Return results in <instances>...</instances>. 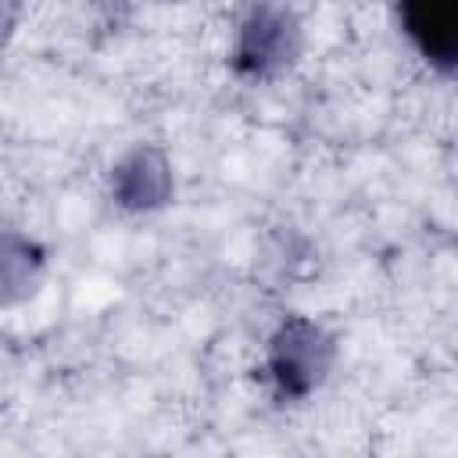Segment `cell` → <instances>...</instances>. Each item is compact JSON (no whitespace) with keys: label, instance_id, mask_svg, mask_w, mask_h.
<instances>
[{"label":"cell","instance_id":"1","mask_svg":"<svg viewBox=\"0 0 458 458\" xmlns=\"http://www.w3.org/2000/svg\"><path fill=\"white\" fill-rule=\"evenodd\" d=\"M322 365H326V344L318 340V329L308 322L286 326L283 336L276 340V351H272V369H276L279 386L304 394L318 379Z\"/></svg>","mask_w":458,"mask_h":458},{"label":"cell","instance_id":"2","mask_svg":"<svg viewBox=\"0 0 458 458\" xmlns=\"http://www.w3.org/2000/svg\"><path fill=\"white\" fill-rule=\"evenodd\" d=\"M290 54V25L279 11H254L240 36V61L250 72H268Z\"/></svg>","mask_w":458,"mask_h":458},{"label":"cell","instance_id":"3","mask_svg":"<svg viewBox=\"0 0 458 458\" xmlns=\"http://www.w3.org/2000/svg\"><path fill=\"white\" fill-rule=\"evenodd\" d=\"M114 186H118V200L122 204H129V208H154L168 193V168L154 154H132L118 168Z\"/></svg>","mask_w":458,"mask_h":458}]
</instances>
